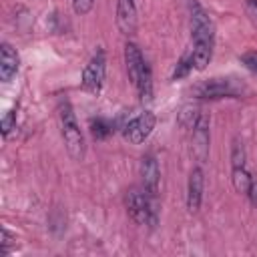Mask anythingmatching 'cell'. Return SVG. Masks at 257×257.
<instances>
[{"instance_id":"cell-23","label":"cell","mask_w":257,"mask_h":257,"mask_svg":"<svg viewBox=\"0 0 257 257\" xmlns=\"http://www.w3.org/2000/svg\"><path fill=\"white\" fill-rule=\"evenodd\" d=\"M245 195L249 197L251 205H253V207H257V179H255V177L251 179V183H249V189H247V193H245Z\"/></svg>"},{"instance_id":"cell-18","label":"cell","mask_w":257,"mask_h":257,"mask_svg":"<svg viewBox=\"0 0 257 257\" xmlns=\"http://www.w3.org/2000/svg\"><path fill=\"white\" fill-rule=\"evenodd\" d=\"M16 247V239L12 237V233L8 229H2V241H0V255L6 257L12 249Z\"/></svg>"},{"instance_id":"cell-1","label":"cell","mask_w":257,"mask_h":257,"mask_svg":"<svg viewBox=\"0 0 257 257\" xmlns=\"http://www.w3.org/2000/svg\"><path fill=\"white\" fill-rule=\"evenodd\" d=\"M191 36H193V50H191L193 64L197 70H203L213 56L215 32L209 14L197 2H191Z\"/></svg>"},{"instance_id":"cell-8","label":"cell","mask_w":257,"mask_h":257,"mask_svg":"<svg viewBox=\"0 0 257 257\" xmlns=\"http://www.w3.org/2000/svg\"><path fill=\"white\" fill-rule=\"evenodd\" d=\"M141 181H143V189L147 193H151L153 197L159 195L161 171H159V163L153 155H145L141 159Z\"/></svg>"},{"instance_id":"cell-10","label":"cell","mask_w":257,"mask_h":257,"mask_svg":"<svg viewBox=\"0 0 257 257\" xmlns=\"http://www.w3.org/2000/svg\"><path fill=\"white\" fill-rule=\"evenodd\" d=\"M116 26L124 36L137 30V0H116Z\"/></svg>"},{"instance_id":"cell-11","label":"cell","mask_w":257,"mask_h":257,"mask_svg":"<svg viewBox=\"0 0 257 257\" xmlns=\"http://www.w3.org/2000/svg\"><path fill=\"white\" fill-rule=\"evenodd\" d=\"M193 155L199 163H205L209 157V118L203 114L193 126Z\"/></svg>"},{"instance_id":"cell-6","label":"cell","mask_w":257,"mask_h":257,"mask_svg":"<svg viewBox=\"0 0 257 257\" xmlns=\"http://www.w3.org/2000/svg\"><path fill=\"white\" fill-rule=\"evenodd\" d=\"M155 124H157V116L151 110H145V112L137 114L135 118H131L122 126V137L131 145H141V143H145L149 139V135L153 133Z\"/></svg>"},{"instance_id":"cell-4","label":"cell","mask_w":257,"mask_h":257,"mask_svg":"<svg viewBox=\"0 0 257 257\" xmlns=\"http://www.w3.org/2000/svg\"><path fill=\"white\" fill-rule=\"evenodd\" d=\"M58 118H60V131H62V139H64V145H66L68 155L74 161H80L84 157V137L80 133V126L76 122L74 110H72V106H70L68 100L60 102V106H58Z\"/></svg>"},{"instance_id":"cell-14","label":"cell","mask_w":257,"mask_h":257,"mask_svg":"<svg viewBox=\"0 0 257 257\" xmlns=\"http://www.w3.org/2000/svg\"><path fill=\"white\" fill-rule=\"evenodd\" d=\"M245 159H247V153H245V145L239 137L233 139V145H231V169H241L245 167Z\"/></svg>"},{"instance_id":"cell-22","label":"cell","mask_w":257,"mask_h":257,"mask_svg":"<svg viewBox=\"0 0 257 257\" xmlns=\"http://www.w3.org/2000/svg\"><path fill=\"white\" fill-rule=\"evenodd\" d=\"M245 10H247L249 20L257 26V0H245Z\"/></svg>"},{"instance_id":"cell-2","label":"cell","mask_w":257,"mask_h":257,"mask_svg":"<svg viewBox=\"0 0 257 257\" xmlns=\"http://www.w3.org/2000/svg\"><path fill=\"white\" fill-rule=\"evenodd\" d=\"M124 66H126L128 80L139 90L141 100H151V96H153V74H151V66L147 64L141 48L135 42H126L124 44Z\"/></svg>"},{"instance_id":"cell-3","label":"cell","mask_w":257,"mask_h":257,"mask_svg":"<svg viewBox=\"0 0 257 257\" xmlns=\"http://www.w3.org/2000/svg\"><path fill=\"white\" fill-rule=\"evenodd\" d=\"M126 211H128V217L137 223V225H143V227H151L155 229L157 223H159V217H157V205H155V197L151 193H147L145 189H139V187H133L126 191Z\"/></svg>"},{"instance_id":"cell-19","label":"cell","mask_w":257,"mask_h":257,"mask_svg":"<svg viewBox=\"0 0 257 257\" xmlns=\"http://www.w3.org/2000/svg\"><path fill=\"white\" fill-rule=\"evenodd\" d=\"M0 126H2V135H4V137H8V135H10V131L16 126V110H8V112L4 114V118H2Z\"/></svg>"},{"instance_id":"cell-15","label":"cell","mask_w":257,"mask_h":257,"mask_svg":"<svg viewBox=\"0 0 257 257\" xmlns=\"http://www.w3.org/2000/svg\"><path fill=\"white\" fill-rule=\"evenodd\" d=\"M251 179H253V177L247 173L245 167H241V169H233V171H231V181H233V187H235L237 193H247Z\"/></svg>"},{"instance_id":"cell-13","label":"cell","mask_w":257,"mask_h":257,"mask_svg":"<svg viewBox=\"0 0 257 257\" xmlns=\"http://www.w3.org/2000/svg\"><path fill=\"white\" fill-rule=\"evenodd\" d=\"M112 126H114V124H112L110 120L102 118V116H96V118L90 120V133H92V137H94L96 141H102V139L110 137L112 131H114Z\"/></svg>"},{"instance_id":"cell-5","label":"cell","mask_w":257,"mask_h":257,"mask_svg":"<svg viewBox=\"0 0 257 257\" xmlns=\"http://www.w3.org/2000/svg\"><path fill=\"white\" fill-rule=\"evenodd\" d=\"M104 74H106V52L98 48L82 70V80H80L82 88L90 94H98L104 84Z\"/></svg>"},{"instance_id":"cell-17","label":"cell","mask_w":257,"mask_h":257,"mask_svg":"<svg viewBox=\"0 0 257 257\" xmlns=\"http://www.w3.org/2000/svg\"><path fill=\"white\" fill-rule=\"evenodd\" d=\"M193 68H195V64H193V56H191V54H185V56H183V58L177 62V68L173 70V80L187 76V74H189Z\"/></svg>"},{"instance_id":"cell-21","label":"cell","mask_w":257,"mask_h":257,"mask_svg":"<svg viewBox=\"0 0 257 257\" xmlns=\"http://www.w3.org/2000/svg\"><path fill=\"white\" fill-rule=\"evenodd\" d=\"M241 62H243L251 72H257V50H249V52L241 54Z\"/></svg>"},{"instance_id":"cell-16","label":"cell","mask_w":257,"mask_h":257,"mask_svg":"<svg viewBox=\"0 0 257 257\" xmlns=\"http://www.w3.org/2000/svg\"><path fill=\"white\" fill-rule=\"evenodd\" d=\"M199 110L195 108V106H183L181 108V112H179V124L183 126V128H191L193 131V126H195V122L199 120Z\"/></svg>"},{"instance_id":"cell-12","label":"cell","mask_w":257,"mask_h":257,"mask_svg":"<svg viewBox=\"0 0 257 257\" xmlns=\"http://www.w3.org/2000/svg\"><path fill=\"white\" fill-rule=\"evenodd\" d=\"M18 64H20L18 52L12 48V44L2 42V46H0V80L10 82L12 76L18 72Z\"/></svg>"},{"instance_id":"cell-20","label":"cell","mask_w":257,"mask_h":257,"mask_svg":"<svg viewBox=\"0 0 257 257\" xmlns=\"http://www.w3.org/2000/svg\"><path fill=\"white\" fill-rule=\"evenodd\" d=\"M92 4H94V0H72V8L78 16L88 14L92 10Z\"/></svg>"},{"instance_id":"cell-9","label":"cell","mask_w":257,"mask_h":257,"mask_svg":"<svg viewBox=\"0 0 257 257\" xmlns=\"http://www.w3.org/2000/svg\"><path fill=\"white\" fill-rule=\"evenodd\" d=\"M203 187H205V175L201 167H193L187 181V209L191 213H197L203 201Z\"/></svg>"},{"instance_id":"cell-7","label":"cell","mask_w":257,"mask_h":257,"mask_svg":"<svg viewBox=\"0 0 257 257\" xmlns=\"http://www.w3.org/2000/svg\"><path fill=\"white\" fill-rule=\"evenodd\" d=\"M193 92L199 98L215 100V98H225V96H237L239 94V86L231 78H209V80L199 82L193 88Z\"/></svg>"}]
</instances>
